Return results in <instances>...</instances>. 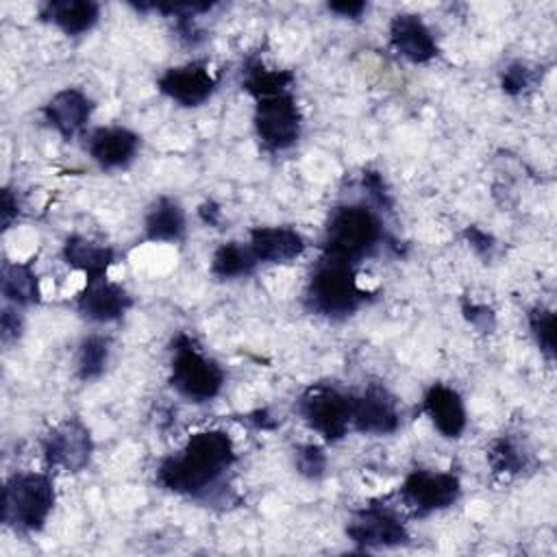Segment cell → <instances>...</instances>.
Listing matches in <instances>:
<instances>
[{"mask_svg": "<svg viewBox=\"0 0 557 557\" xmlns=\"http://www.w3.org/2000/svg\"><path fill=\"white\" fill-rule=\"evenodd\" d=\"M235 463V446L226 431L207 429L194 433L183 450L165 457L157 468L161 487L183 496L209 492Z\"/></svg>", "mask_w": 557, "mask_h": 557, "instance_id": "1", "label": "cell"}, {"mask_svg": "<svg viewBox=\"0 0 557 557\" xmlns=\"http://www.w3.org/2000/svg\"><path fill=\"white\" fill-rule=\"evenodd\" d=\"M383 239V226L376 213L363 205H342L331 211L322 252L324 257L357 263L368 257Z\"/></svg>", "mask_w": 557, "mask_h": 557, "instance_id": "2", "label": "cell"}, {"mask_svg": "<svg viewBox=\"0 0 557 557\" xmlns=\"http://www.w3.org/2000/svg\"><path fill=\"white\" fill-rule=\"evenodd\" d=\"M54 507V485L44 472H15L2 487V522L13 531L44 529Z\"/></svg>", "mask_w": 557, "mask_h": 557, "instance_id": "3", "label": "cell"}, {"mask_svg": "<svg viewBox=\"0 0 557 557\" xmlns=\"http://www.w3.org/2000/svg\"><path fill=\"white\" fill-rule=\"evenodd\" d=\"M366 296L368 294L357 285L352 263L322 255L307 285V307L313 313L348 318L359 309Z\"/></svg>", "mask_w": 557, "mask_h": 557, "instance_id": "4", "label": "cell"}, {"mask_svg": "<svg viewBox=\"0 0 557 557\" xmlns=\"http://www.w3.org/2000/svg\"><path fill=\"white\" fill-rule=\"evenodd\" d=\"M170 385L187 400L207 403L220 394L224 385V372L213 359L205 357L196 348L189 335L181 333L174 339Z\"/></svg>", "mask_w": 557, "mask_h": 557, "instance_id": "5", "label": "cell"}, {"mask_svg": "<svg viewBox=\"0 0 557 557\" xmlns=\"http://www.w3.org/2000/svg\"><path fill=\"white\" fill-rule=\"evenodd\" d=\"M355 396L344 394L335 385L313 383L298 398L300 418L318 431L326 442L342 440L352 426Z\"/></svg>", "mask_w": 557, "mask_h": 557, "instance_id": "6", "label": "cell"}, {"mask_svg": "<svg viewBox=\"0 0 557 557\" xmlns=\"http://www.w3.org/2000/svg\"><path fill=\"white\" fill-rule=\"evenodd\" d=\"M255 100V131L259 141L272 152L292 148L300 137L302 124L300 109L292 91H278Z\"/></svg>", "mask_w": 557, "mask_h": 557, "instance_id": "7", "label": "cell"}, {"mask_svg": "<svg viewBox=\"0 0 557 557\" xmlns=\"http://www.w3.org/2000/svg\"><path fill=\"white\" fill-rule=\"evenodd\" d=\"M461 494V483L450 472H429L413 470L405 476L400 485L403 503L418 516H426L457 503Z\"/></svg>", "mask_w": 557, "mask_h": 557, "instance_id": "8", "label": "cell"}, {"mask_svg": "<svg viewBox=\"0 0 557 557\" xmlns=\"http://www.w3.org/2000/svg\"><path fill=\"white\" fill-rule=\"evenodd\" d=\"M94 442L89 429L78 418H65L44 440V459L50 468L78 472L89 466Z\"/></svg>", "mask_w": 557, "mask_h": 557, "instance_id": "9", "label": "cell"}, {"mask_svg": "<svg viewBox=\"0 0 557 557\" xmlns=\"http://www.w3.org/2000/svg\"><path fill=\"white\" fill-rule=\"evenodd\" d=\"M346 533L361 548H392L409 542L400 518L383 505H368L355 511Z\"/></svg>", "mask_w": 557, "mask_h": 557, "instance_id": "10", "label": "cell"}, {"mask_svg": "<svg viewBox=\"0 0 557 557\" xmlns=\"http://www.w3.org/2000/svg\"><path fill=\"white\" fill-rule=\"evenodd\" d=\"M215 85L213 72L202 61L170 67L157 81L159 91L183 107H200L213 94Z\"/></svg>", "mask_w": 557, "mask_h": 557, "instance_id": "11", "label": "cell"}, {"mask_svg": "<svg viewBox=\"0 0 557 557\" xmlns=\"http://www.w3.org/2000/svg\"><path fill=\"white\" fill-rule=\"evenodd\" d=\"M400 413L394 396L383 385H368L361 396H355L352 429L368 435H389L398 429Z\"/></svg>", "mask_w": 557, "mask_h": 557, "instance_id": "12", "label": "cell"}, {"mask_svg": "<svg viewBox=\"0 0 557 557\" xmlns=\"http://www.w3.org/2000/svg\"><path fill=\"white\" fill-rule=\"evenodd\" d=\"M131 305V294L122 285L107 278L89 281L76 300L78 313L91 322H113L122 318Z\"/></svg>", "mask_w": 557, "mask_h": 557, "instance_id": "13", "label": "cell"}, {"mask_svg": "<svg viewBox=\"0 0 557 557\" xmlns=\"http://www.w3.org/2000/svg\"><path fill=\"white\" fill-rule=\"evenodd\" d=\"M392 48L411 63H426L437 57V44L429 26L413 13H398L389 24Z\"/></svg>", "mask_w": 557, "mask_h": 557, "instance_id": "14", "label": "cell"}, {"mask_svg": "<svg viewBox=\"0 0 557 557\" xmlns=\"http://www.w3.org/2000/svg\"><path fill=\"white\" fill-rule=\"evenodd\" d=\"M87 150L102 170L126 168L139 150V135L124 126H102L89 135Z\"/></svg>", "mask_w": 557, "mask_h": 557, "instance_id": "15", "label": "cell"}, {"mask_svg": "<svg viewBox=\"0 0 557 557\" xmlns=\"http://www.w3.org/2000/svg\"><path fill=\"white\" fill-rule=\"evenodd\" d=\"M422 413H426V418L433 422V426L444 437H450V440L459 437L468 422L466 407H463L459 392L444 383H435L426 389V394L422 398Z\"/></svg>", "mask_w": 557, "mask_h": 557, "instance_id": "16", "label": "cell"}, {"mask_svg": "<svg viewBox=\"0 0 557 557\" xmlns=\"http://www.w3.org/2000/svg\"><path fill=\"white\" fill-rule=\"evenodd\" d=\"M248 248L257 263H287L305 252V239L289 226H257L250 231Z\"/></svg>", "mask_w": 557, "mask_h": 557, "instance_id": "17", "label": "cell"}, {"mask_svg": "<svg viewBox=\"0 0 557 557\" xmlns=\"http://www.w3.org/2000/svg\"><path fill=\"white\" fill-rule=\"evenodd\" d=\"M91 111L94 102L81 89L74 87L57 91L44 107L48 124L65 139H72L87 124Z\"/></svg>", "mask_w": 557, "mask_h": 557, "instance_id": "18", "label": "cell"}, {"mask_svg": "<svg viewBox=\"0 0 557 557\" xmlns=\"http://www.w3.org/2000/svg\"><path fill=\"white\" fill-rule=\"evenodd\" d=\"M63 259L74 270L83 272L89 283L107 278V270L111 268L115 255L104 244H98L83 235H70L63 244Z\"/></svg>", "mask_w": 557, "mask_h": 557, "instance_id": "19", "label": "cell"}, {"mask_svg": "<svg viewBox=\"0 0 557 557\" xmlns=\"http://www.w3.org/2000/svg\"><path fill=\"white\" fill-rule=\"evenodd\" d=\"M39 15L65 35H83L98 22L100 7L91 0H50L41 7Z\"/></svg>", "mask_w": 557, "mask_h": 557, "instance_id": "20", "label": "cell"}, {"mask_svg": "<svg viewBox=\"0 0 557 557\" xmlns=\"http://www.w3.org/2000/svg\"><path fill=\"white\" fill-rule=\"evenodd\" d=\"M2 296L15 307H30L39 302V278L30 263H2Z\"/></svg>", "mask_w": 557, "mask_h": 557, "instance_id": "21", "label": "cell"}, {"mask_svg": "<svg viewBox=\"0 0 557 557\" xmlns=\"http://www.w3.org/2000/svg\"><path fill=\"white\" fill-rule=\"evenodd\" d=\"M144 228L152 242H178L185 235V213L172 198H159L148 211Z\"/></svg>", "mask_w": 557, "mask_h": 557, "instance_id": "22", "label": "cell"}, {"mask_svg": "<svg viewBox=\"0 0 557 557\" xmlns=\"http://www.w3.org/2000/svg\"><path fill=\"white\" fill-rule=\"evenodd\" d=\"M257 265L248 246H239L237 242L222 244L211 257V274L218 278H237L248 276Z\"/></svg>", "mask_w": 557, "mask_h": 557, "instance_id": "23", "label": "cell"}, {"mask_svg": "<svg viewBox=\"0 0 557 557\" xmlns=\"http://www.w3.org/2000/svg\"><path fill=\"white\" fill-rule=\"evenodd\" d=\"M109 361V339L102 335H89L81 342L76 352V374L83 381L98 379Z\"/></svg>", "mask_w": 557, "mask_h": 557, "instance_id": "24", "label": "cell"}, {"mask_svg": "<svg viewBox=\"0 0 557 557\" xmlns=\"http://www.w3.org/2000/svg\"><path fill=\"white\" fill-rule=\"evenodd\" d=\"M292 83H294L292 72H287V70H268V67L255 63L246 70L244 89L252 98H261V96H270V94H278V91H289Z\"/></svg>", "mask_w": 557, "mask_h": 557, "instance_id": "25", "label": "cell"}, {"mask_svg": "<svg viewBox=\"0 0 557 557\" xmlns=\"http://www.w3.org/2000/svg\"><path fill=\"white\" fill-rule=\"evenodd\" d=\"M487 459H490L492 470L498 472V474H518L529 463V457H527L524 448H520V444L513 442L507 435L492 442Z\"/></svg>", "mask_w": 557, "mask_h": 557, "instance_id": "26", "label": "cell"}, {"mask_svg": "<svg viewBox=\"0 0 557 557\" xmlns=\"http://www.w3.org/2000/svg\"><path fill=\"white\" fill-rule=\"evenodd\" d=\"M529 329L546 355V359L555 357V313L546 307H535L529 311Z\"/></svg>", "mask_w": 557, "mask_h": 557, "instance_id": "27", "label": "cell"}, {"mask_svg": "<svg viewBox=\"0 0 557 557\" xmlns=\"http://www.w3.org/2000/svg\"><path fill=\"white\" fill-rule=\"evenodd\" d=\"M296 468L307 479H320L326 470V455L315 444H302L296 448Z\"/></svg>", "mask_w": 557, "mask_h": 557, "instance_id": "28", "label": "cell"}, {"mask_svg": "<svg viewBox=\"0 0 557 557\" xmlns=\"http://www.w3.org/2000/svg\"><path fill=\"white\" fill-rule=\"evenodd\" d=\"M533 83V72L524 65V63H511L503 70L500 76V87L505 94L509 96H518L522 94L529 85Z\"/></svg>", "mask_w": 557, "mask_h": 557, "instance_id": "29", "label": "cell"}, {"mask_svg": "<svg viewBox=\"0 0 557 557\" xmlns=\"http://www.w3.org/2000/svg\"><path fill=\"white\" fill-rule=\"evenodd\" d=\"M463 318L481 333H492L496 320H494V311L485 305H474V302H466L463 305Z\"/></svg>", "mask_w": 557, "mask_h": 557, "instance_id": "30", "label": "cell"}, {"mask_svg": "<svg viewBox=\"0 0 557 557\" xmlns=\"http://www.w3.org/2000/svg\"><path fill=\"white\" fill-rule=\"evenodd\" d=\"M22 329H24V322H22V315L17 313V307H4L2 309V320H0V337H2V344H13L20 339L22 335Z\"/></svg>", "mask_w": 557, "mask_h": 557, "instance_id": "31", "label": "cell"}, {"mask_svg": "<svg viewBox=\"0 0 557 557\" xmlns=\"http://www.w3.org/2000/svg\"><path fill=\"white\" fill-rule=\"evenodd\" d=\"M363 187L368 189L370 198H372L376 205H381V207H389V205H392V202H389V194H387V189H385V183H383L381 174H376V172H363Z\"/></svg>", "mask_w": 557, "mask_h": 557, "instance_id": "32", "label": "cell"}, {"mask_svg": "<svg viewBox=\"0 0 557 557\" xmlns=\"http://www.w3.org/2000/svg\"><path fill=\"white\" fill-rule=\"evenodd\" d=\"M17 213H20L17 198L13 196V191L9 187H4L2 194H0V222H2V228H9L11 222L17 218Z\"/></svg>", "mask_w": 557, "mask_h": 557, "instance_id": "33", "label": "cell"}, {"mask_svg": "<svg viewBox=\"0 0 557 557\" xmlns=\"http://www.w3.org/2000/svg\"><path fill=\"white\" fill-rule=\"evenodd\" d=\"M466 237H468L470 246H472V248H474L479 255H490V250L494 248V244H492V237H490L485 231L476 228V226H470V228H466Z\"/></svg>", "mask_w": 557, "mask_h": 557, "instance_id": "34", "label": "cell"}, {"mask_svg": "<svg viewBox=\"0 0 557 557\" xmlns=\"http://www.w3.org/2000/svg\"><path fill=\"white\" fill-rule=\"evenodd\" d=\"M366 9H368L366 2H329V11L342 17H352V20H357Z\"/></svg>", "mask_w": 557, "mask_h": 557, "instance_id": "35", "label": "cell"}, {"mask_svg": "<svg viewBox=\"0 0 557 557\" xmlns=\"http://www.w3.org/2000/svg\"><path fill=\"white\" fill-rule=\"evenodd\" d=\"M200 218H202V222L205 224H211V226H215L218 222H220V209H218V205H213V202H205V205H200Z\"/></svg>", "mask_w": 557, "mask_h": 557, "instance_id": "36", "label": "cell"}]
</instances>
